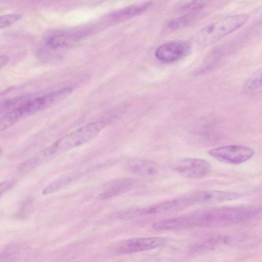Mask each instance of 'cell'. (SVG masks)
Segmentation results:
<instances>
[{
  "instance_id": "obj_9",
  "label": "cell",
  "mask_w": 262,
  "mask_h": 262,
  "mask_svg": "<svg viewBox=\"0 0 262 262\" xmlns=\"http://www.w3.org/2000/svg\"><path fill=\"white\" fill-rule=\"evenodd\" d=\"M137 181L131 178H121L107 182L104 185L105 190L98 198L100 200L110 199L126 192L133 188Z\"/></svg>"
},
{
  "instance_id": "obj_6",
  "label": "cell",
  "mask_w": 262,
  "mask_h": 262,
  "mask_svg": "<svg viewBox=\"0 0 262 262\" xmlns=\"http://www.w3.org/2000/svg\"><path fill=\"white\" fill-rule=\"evenodd\" d=\"M211 165L206 160L199 158H186L177 162L174 170L181 175L191 179L200 178L210 171Z\"/></svg>"
},
{
  "instance_id": "obj_10",
  "label": "cell",
  "mask_w": 262,
  "mask_h": 262,
  "mask_svg": "<svg viewBox=\"0 0 262 262\" xmlns=\"http://www.w3.org/2000/svg\"><path fill=\"white\" fill-rule=\"evenodd\" d=\"M89 32V31L85 30L57 33L49 36L46 43L49 47L53 48L63 47L78 41Z\"/></svg>"
},
{
  "instance_id": "obj_15",
  "label": "cell",
  "mask_w": 262,
  "mask_h": 262,
  "mask_svg": "<svg viewBox=\"0 0 262 262\" xmlns=\"http://www.w3.org/2000/svg\"><path fill=\"white\" fill-rule=\"evenodd\" d=\"M21 119L17 107L8 112L0 118V132L10 128Z\"/></svg>"
},
{
  "instance_id": "obj_21",
  "label": "cell",
  "mask_w": 262,
  "mask_h": 262,
  "mask_svg": "<svg viewBox=\"0 0 262 262\" xmlns=\"http://www.w3.org/2000/svg\"><path fill=\"white\" fill-rule=\"evenodd\" d=\"M14 181L7 180L0 182V195L9 190L13 185Z\"/></svg>"
},
{
  "instance_id": "obj_5",
  "label": "cell",
  "mask_w": 262,
  "mask_h": 262,
  "mask_svg": "<svg viewBox=\"0 0 262 262\" xmlns=\"http://www.w3.org/2000/svg\"><path fill=\"white\" fill-rule=\"evenodd\" d=\"M165 241V238L160 237L133 238L118 242L113 249L118 254H130L157 248Z\"/></svg>"
},
{
  "instance_id": "obj_20",
  "label": "cell",
  "mask_w": 262,
  "mask_h": 262,
  "mask_svg": "<svg viewBox=\"0 0 262 262\" xmlns=\"http://www.w3.org/2000/svg\"><path fill=\"white\" fill-rule=\"evenodd\" d=\"M206 4V1H193L185 4L180 9L183 11H189V12L196 11L205 7Z\"/></svg>"
},
{
  "instance_id": "obj_23",
  "label": "cell",
  "mask_w": 262,
  "mask_h": 262,
  "mask_svg": "<svg viewBox=\"0 0 262 262\" xmlns=\"http://www.w3.org/2000/svg\"><path fill=\"white\" fill-rule=\"evenodd\" d=\"M13 88H14L12 86H10V87H8V88L0 91V97L3 96L9 93L13 89Z\"/></svg>"
},
{
  "instance_id": "obj_4",
  "label": "cell",
  "mask_w": 262,
  "mask_h": 262,
  "mask_svg": "<svg viewBox=\"0 0 262 262\" xmlns=\"http://www.w3.org/2000/svg\"><path fill=\"white\" fill-rule=\"evenodd\" d=\"M252 149L239 145H230L216 147L208 151L209 155L221 162L239 164L251 159L254 155Z\"/></svg>"
},
{
  "instance_id": "obj_8",
  "label": "cell",
  "mask_w": 262,
  "mask_h": 262,
  "mask_svg": "<svg viewBox=\"0 0 262 262\" xmlns=\"http://www.w3.org/2000/svg\"><path fill=\"white\" fill-rule=\"evenodd\" d=\"M126 168L133 173L148 180L157 178L161 171L156 163L139 159L129 160L126 164Z\"/></svg>"
},
{
  "instance_id": "obj_16",
  "label": "cell",
  "mask_w": 262,
  "mask_h": 262,
  "mask_svg": "<svg viewBox=\"0 0 262 262\" xmlns=\"http://www.w3.org/2000/svg\"><path fill=\"white\" fill-rule=\"evenodd\" d=\"M228 241V238L225 236H217L203 243L200 245L197 246L195 249L199 251L208 250L225 244Z\"/></svg>"
},
{
  "instance_id": "obj_7",
  "label": "cell",
  "mask_w": 262,
  "mask_h": 262,
  "mask_svg": "<svg viewBox=\"0 0 262 262\" xmlns=\"http://www.w3.org/2000/svg\"><path fill=\"white\" fill-rule=\"evenodd\" d=\"M189 49V45L185 41H169L157 48L155 56L161 62L171 63L185 56Z\"/></svg>"
},
{
  "instance_id": "obj_12",
  "label": "cell",
  "mask_w": 262,
  "mask_h": 262,
  "mask_svg": "<svg viewBox=\"0 0 262 262\" xmlns=\"http://www.w3.org/2000/svg\"><path fill=\"white\" fill-rule=\"evenodd\" d=\"M201 16L198 11L188 13L170 20L167 24V28L173 30L189 26L193 24Z\"/></svg>"
},
{
  "instance_id": "obj_11",
  "label": "cell",
  "mask_w": 262,
  "mask_h": 262,
  "mask_svg": "<svg viewBox=\"0 0 262 262\" xmlns=\"http://www.w3.org/2000/svg\"><path fill=\"white\" fill-rule=\"evenodd\" d=\"M151 5V2L132 5L112 13L111 17L116 20L128 18L144 12L149 9Z\"/></svg>"
},
{
  "instance_id": "obj_14",
  "label": "cell",
  "mask_w": 262,
  "mask_h": 262,
  "mask_svg": "<svg viewBox=\"0 0 262 262\" xmlns=\"http://www.w3.org/2000/svg\"><path fill=\"white\" fill-rule=\"evenodd\" d=\"M244 91L245 93L253 94L258 93L261 90V72L257 71L253 74L245 82Z\"/></svg>"
},
{
  "instance_id": "obj_1",
  "label": "cell",
  "mask_w": 262,
  "mask_h": 262,
  "mask_svg": "<svg viewBox=\"0 0 262 262\" xmlns=\"http://www.w3.org/2000/svg\"><path fill=\"white\" fill-rule=\"evenodd\" d=\"M248 18V14L242 13L220 19L202 28L196 34L194 40L201 47L212 45L241 27Z\"/></svg>"
},
{
  "instance_id": "obj_22",
  "label": "cell",
  "mask_w": 262,
  "mask_h": 262,
  "mask_svg": "<svg viewBox=\"0 0 262 262\" xmlns=\"http://www.w3.org/2000/svg\"><path fill=\"white\" fill-rule=\"evenodd\" d=\"M10 57L6 55H0V70L6 66L10 61Z\"/></svg>"
},
{
  "instance_id": "obj_18",
  "label": "cell",
  "mask_w": 262,
  "mask_h": 262,
  "mask_svg": "<svg viewBox=\"0 0 262 262\" xmlns=\"http://www.w3.org/2000/svg\"><path fill=\"white\" fill-rule=\"evenodd\" d=\"M19 13L0 15V29L9 27L18 21L21 17Z\"/></svg>"
},
{
  "instance_id": "obj_17",
  "label": "cell",
  "mask_w": 262,
  "mask_h": 262,
  "mask_svg": "<svg viewBox=\"0 0 262 262\" xmlns=\"http://www.w3.org/2000/svg\"><path fill=\"white\" fill-rule=\"evenodd\" d=\"M29 96L28 95H20L0 101V113L11 108L24 100L28 99Z\"/></svg>"
},
{
  "instance_id": "obj_24",
  "label": "cell",
  "mask_w": 262,
  "mask_h": 262,
  "mask_svg": "<svg viewBox=\"0 0 262 262\" xmlns=\"http://www.w3.org/2000/svg\"><path fill=\"white\" fill-rule=\"evenodd\" d=\"M3 154V151L2 148L0 147V158L2 157V156Z\"/></svg>"
},
{
  "instance_id": "obj_19",
  "label": "cell",
  "mask_w": 262,
  "mask_h": 262,
  "mask_svg": "<svg viewBox=\"0 0 262 262\" xmlns=\"http://www.w3.org/2000/svg\"><path fill=\"white\" fill-rule=\"evenodd\" d=\"M39 163V159L37 157L31 158L23 163L18 167V170L23 173L27 172L36 167Z\"/></svg>"
},
{
  "instance_id": "obj_3",
  "label": "cell",
  "mask_w": 262,
  "mask_h": 262,
  "mask_svg": "<svg viewBox=\"0 0 262 262\" xmlns=\"http://www.w3.org/2000/svg\"><path fill=\"white\" fill-rule=\"evenodd\" d=\"M106 124V120H99L81 126L56 141L45 150L44 155L61 154L84 144L95 138Z\"/></svg>"
},
{
  "instance_id": "obj_13",
  "label": "cell",
  "mask_w": 262,
  "mask_h": 262,
  "mask_svg": "<svg viewBox=\"0 0 262 262\" xmlns=\"http://www.w3.org/2000/svg\"><path fill=\"white\" fill-rule=\"evenodd\" d=\"M77 177L76 174L68 175L52 182L42 190L43 195L53 193L64 188L71 183Z\"/></svg>"
},
{
  "instance_id": "obj_2",
  "label": "cell",
  "mask_w": 262,
  "mask_h": 262,
  "mask_svg": "<svg viewBox=\"0 0 262 262\" xmlns=\"http://www.w3.org/2000/svg\"><path fill=\"white\" fill-rule=\"evenodd\" d=\"M236 214L233 207L206 209L181 216L183 229L235 224Z\"/></svg>"
}]
</instances>
